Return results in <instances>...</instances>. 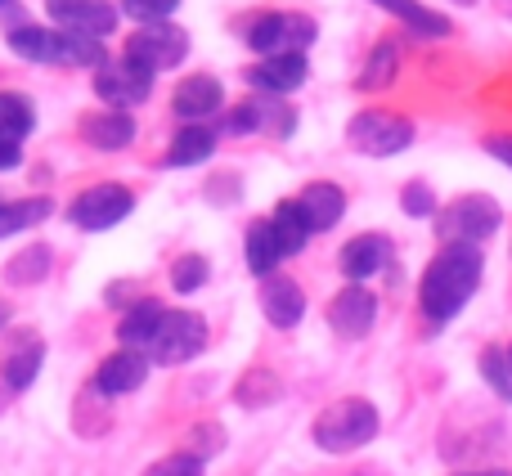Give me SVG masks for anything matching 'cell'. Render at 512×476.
<instances>
[{
  "label": "cell",
  "instance_id": "obj_27",
  "mask_svg": "<svg viewBox=\"0 0 512 476\" xmlns=\"http://www.w3.org/2000/svg\"><path fill=\"white\" fill-rule=\"evenodd\" d=\"M54 212L50 198H14V203H0V238H14L32 225H41Z\"/></svg>",
  "mask_w": 512,
  "mask_h": 476
},
{
  "label": "cell",
  "instance_id": "obj_20",
  "mask_svg": "<svg viewBox=\"0 0 512 476\" xmlns=\"http://www.w3.org/2000/svg\"><path fill=\"white\" fill-rule=\"evenodd\" d=\"M216 140H221V135H216L212 126L185 122L176 131V140H171V149H167V167H198V162H207L216 153Z\"/></svg>",
  "mask_w": 512,
  "mask_h": 476
},
{
  "label": "cell",
  "instance_id": "obj_42",
  "mask_svg": "<svg viewBox=\"0 0 512 476\" xmlns=\"http://www.w3.org/2000/svg\"><path fill=\"white\" fill-rule=\"evenodd\" d=\"M0 5H9V0H0Z\"/></svg>",
  "mask_w": 512,
  "mask_h": 476
},
{
  "label": "cell",
  "instance_id": "obj_28",
  "mask_svg": "<svg viewBox=\"0 0 512 476\" xmlns=\"http://www.w3.org/2000/svg\"><path fill=\"white\" fill-rule=\"evenodd\" d=\"M396 72H400V50L391 41H378L355 86H360V90H387L391 81H396Z\"/></svg>",
  "mask_w": 512,
  "mask_h": 476
},
{
  "label": "cell",
  "instance_id": "obj_4",
  "mask_svg": "<svg viewBox=\"0 0 512 476\" xmlns=\"http://www.w3.org/2000/svg\"><path fill=\"white\" fill-rule=\"evenodd\" d=\"M346 140H351L355 153L364 158H396L414 144V122L400 113H382V108H369V113H355L351 126H346Z\"/></svg>",
  "mask_w": 512,
  "mask_h": 476
},
{
  "label": "cell",
  "instance_id": "obj_22",
  "mask_svg": "<svg viewBox=\"0 0 512 476\" xmlns=\"http://www.w3.org/2000/svg\"><path fill=\"white\" fill-rule=\"evenodd\" d=\"M9 50L27 63H54V68H59V27L18 23L14 32H9Z\"/></svg>",
  "mask_w": 512,
  "mask_h": 476
},
{
  "label": "cell",
  "instance_id": "obj_37",
  "mask_svg": "<svg viewBox=\"0 0 512 476\" xmlns=\"http://www.w3.org/2000/svg\"><path fill=\"white\" fill-rule=\"evenodd\" d=\"M23 162V144H0V171H14Z\"/></svg>",
  "mask_w": 512,
  "mask_h": 476
},
{
  "label": "cell",
  "instance_id": "obj_25",
  "mask_svg": "<svg viewBox=\"0 0 512 476\" xmlns=\"http://www.w3.org/2000/svg\"><path fill=\"white\" fill-rule=\"evenodd\" d=\"M36 126V108L18 90H0V144H23Z\"/></svg>",
  "mask_w": 512,
  "mask_h": 476
},
{
  "label": "cell",
  "instance_id": "obj_39",
  "mask_svg": "<svg viewBox=\"0 0 512 476\" xmlns=\"http://www.w3.org/2000/svg\"><path fill=\"white\" fill-rule=\"evenodd\" d=\"M459 476H512V472H459Z\"/></svg>",
  "mask_w": 512,
  "mask_h": 476
},
{
  "label": "cell",
  "instance_id": "obj_11",
  "mask_svg": "<svg viewBox=\"0 0 512 476\" xmlns=\"http://www.w3.org/2000/svg\"><path fill=\"white\" fill-rule=\"evenodd\" d=\"M373 319H378V297H373L364 283H346L342 292H337L333 301H328V328H333L337 337H364L373 328Z\"/></svg>",
  "mask_w": 512,
  "mask_h": 476
},
{
  "label": "cell",
  "instance_id": "obj_16",
  "mask_svg": "<svg viewBox=\"0 0 512 476\" xmlns=\"http://www.w3.org/2000/svg\"><path fill=\"white\" fill-rule=\"evenodd\" d=\"M261 315L270 319L274 328H297L301 315H306V292L301 283H292L288 274H270L261 283Z\"/></svg>",
  "mask_w": 512,
  "mask_h": 476
},
{
  "label": "cell",
  "instance_id": "obj_32",
  "mask_svg": "<svg viewBox=\"0 0 512 476\" xmlns=\"http://www.w3.org/2000/svg\"><path fill=\"white\" fill-rule=\"evenodd\" d=\"M481 369H486V382L495 387V396L512 400V382H508V351H504V346H486V351H481Z\"/></svg>",
  "mask_w": 512,
  "mask_h": 476
},
{
  "label": "cell",
  "instance_id": "obj_21",
  "mask_svg": "<svg viewBox=\"0 0 512 476\" xmlns=\"http://www.w3.org/2000/svg\"><path fill=\"white\" fill-rule=\"evenodd\" d=\"M243 256H248V270L261 274V279H270V274L279 270V261H288V256H283V247H279V234H274V225H270V216L248 225V238H243Z\"/></svg>",
  "mask_w": 512,
  "mask_h": 476
},
{
  "label": "cell",
  "instance_id": "obj_13",
  "mask_svg": "<svg viewBox=\"0 0 512 476\" xmlns=\"http://www.w3.org/2000/svg\"><path fill=\"white\" fill-rule=\"evenodd\" d=\"M171 108H176L180 122H207V117H216L225 108V86L216 77H207V72L185 77L176 86V95H171Z\"/></svg>",
  "mask_w": 512,
  "mask_h": 476
},
{
  "label": "cell",
  "instance_id": "obj_29",
  "mask_svg": "<svg viewBox=\"0 0 512 476\" xmlns=\"http://www.w3.org/2000/svg\"><path fill=\"white\" fill-rule=\"evenodd\" d=\"M45 270H50V247L36 243V247L18 252L14 261L5 265V279H9V283H18V288H27V283H41V279H45Z\"/></svg>",
  "mask_w": 512,
  "mask_h": 476
},
{
  "label": "cell",
  "instance_id": "obj_10",
  "mask_svg": "<svg viewBox=\"0 0 512 476\" xmlns=\"http://www.w3.org/2000/svg\"><path fill=\"white\" fill-rule=\"evenodd\" d=\"M45 14L54 18V27H68V32L104 41V36L117 32L122 9H117L113 0H45Z\"/></svg>",
  "mask_w": 512,
  "mask_h": 476
},
{
  "label": "cell",
  "instance_id": "obj_31",
  "mask_svg": "<svg viewBox=\"0 0 512 476\" xmlns=\"http://www.w3.org/2000/svg\"><path fill=\"white\" fill-rule=\"evenodd\" d=\"M203 283H207V261L198 252L180 256V261L171 265V288H176V292H198Z\"/></svg>",
  "mask_w": 512,
  "mask_h": 476
},
{
  "label": "cell",
  "instance_id": "obj_36",
  "mask_svg": "<svg viewBox=\"0 0 512 476\" xmlns=\"http://www.w3.org/2000/svg\"><path fill=\"white\" fill-rule=\"evenodd\" d=\"M486 153L512 171V135H486Z\"/></svg>",
  "mask_w": 512,
  "mask_h": 476
},
{
  "label": "cell",
  "instance_id": "obj_38",
  "mask_svg": "<svg viewBox=\"0 0 512 476\" xmlns=\"http://www.w3.org/2000/svg\"><path fill=\"white\" fill-rule=\"evenodd\" d=\"M5 324H9V306L0 301V333H5Z\"/></svg>",
  "mask_w": 512,
  "mask_h": 476
},
{
  "label": "cell",
  "instance_id": "obj_41",
  "mask_svg": "<svg viewBox=\"0 0 512 476\" xmlns=\"http://www.w3.org/2000/svg\"><path fill=\"white\" fill-rule=\"evenodd\" d=\"M454 5H477V0H454Z\"/></svg>",
  "mask_w": 512,
  "mask_h": 476
},
{
  "label": "cell",
  "instance_id": "obj_17",
  "mask_svg": "<svg viewBox=\"0 0 512 476\" xmlns=\"http://www.w3.org/2000/svg\"><path fill=\"white\" fill-rule=\"evenodd\" d=\"M81 140L99 153H122L135 140V117L122 108H104V113H86L81 117Z\"/></svg>",
  "mask_w": 512,
  "mask_h": 476
},
{
  "label": "cell",
  "instance_id": "obj_3",
  "mask_svg": "<svg viewBox=\"0 0 512 476\" xmlns=\"http://www.w3.org/2000/svg\"><path fill=\"white\" fill-rule=\"evenodd\" d=\"M499 225H504V212L490 194H463L436 212V238L445 247H481Z\"/></svg>",
  "mask_w": 512,
  "mask_h": 476
},
{
  "label": "cell",
  "instance_id": "obj_8",
  "mask_svg": "<svg viewBox=\"0 0 512 476\" xmlns=\"http://www.w3.org/2000/svg\"><path fill=\"white\" fill-rule=\"evenodd\" d=\"M135 212V194L126 185H90L86 194L72 198L68 221L86 234H104L113 225H122Z\"/></svg>",
  "mask_w": 512,
  "mask_h": 476
},
{
  "label": "cell",
  "instance_id": "obj_24",
  "mask_svg": "<svg viewBox=\"0 0 512 476\" xmlns=\"http://www.w3.org/2000/svg\"><path fill=\"white\" fill-rule=\"evenodd\" d=\"M162 315H167V306H162V301H153V297L135 301V306L122 315V324H117V337H122V346H135V351H144V346L153 342V333H158Z\"/></svg>",
  "mask_w": 512,
  "mask_h": 476
},
{
  "label": "cell",
  "instance_id": "obj_1",
  "mask_svg": "<svg viewBox=\"0 0 512 476\" xmlns=\"http://www.w3.org/2000/svg\"><path fill=\"white\" fill-rule=\"evenodd\" d=\"M481 247H445L432 256V265L423 270L418 283V301H423V315L432 324H450L463 306L472 301V292L481 288Z\"/></svg>",
  "mask_w": 512,
  "mask_h": 476
},
{
  "label": "cell",
  "instance_id": "obj_9",
  "mask_svg": "<svg viewBox=\"0 0 512 476\" xmlns=\"http://www.w3.org/2000/svg\"><path fill=\"white\" fill-rule=\"evenodd\" d=\"M95 95L104 99L108 108H122V113H131L135 104H144V99L153 95V72L140 68L135 59H104L95 68Z\"/></svg>",
  "mask_w": 512,
  "mask_h": 476
},
{
  "label": "cell",
  "instance_id": "obj_34",
  "mask_svg": "<svg viewBox=\"0 0 512 476\" xmlns=\"http://www.w3.org/2000/svg\"><path fill=\"white\" fill-rule=\"evenodd\" d=\"M225 135H252V131H261V113H256V95L252 99H243V104H234L230 113H225V126H221Z\"/></svg>",
  "mask_w": 512,
  "mask_h": 476
},
{
  "label": "cell",
  "instance_id": "obj_30",
  "mask_svg": "<svg viewBox=\"0 0 512 476\" xmlns=\"http://www.w3.org/2000/svg\"><path fill=\"white\" fill-rule=\"evenodd\" d=\"M117 9L144 27V23H171V14L180 9V0H117Z\"/></svg>",
  "mask_w": 512,
  "mask_h": 476
},
{
  "label": "cell",
  "instance_id": "obj_6",
  "mask_svg": "<svg viewBox=\"0 0 512 476\" xmlns=\"http://www.w3.org/2000/svg\"><path fill=\"white\" fill-rule=\"evenodd\" d=\"M319 27L315 18L306 14H288V9H274V14H261L256 23L248 27V45L256 54H306L315 45Z\"/></svg>",
  "mask_w": 512,
  "mask_h": 476
},
{
  "label": "cell",
  "instance_id": "obj_18",
  "mask_svg": "<svg viewBox=\"0 0 512 476\" xmlns=\"http://www.w3.org/2000/svg\"><path fill=\"white\" fill-rule=\"evenodd\" d=\"M297 207H301V216H306L310 234H324V230H333V225L346 216V194H342V185L315 180V185H306L297 194Z\"/></svg>",
  "mask_w": 512,
  "mask_h": 476
},
{
  "label": "cell",
  "instance_id": "obj_15",
  "mask_svg": "<svg viewBox=\"0 0 512 476\" xmlns=\"http://www.w3.org/2000/svg\"><path fill=\"white\" fill-rule=\"evenodd\" d=\"M144 378H149V355L135 351V346H122V351H113L95 369V387L104 391V396H126V391L144 387Z\"/></svg>",
  "mask_w": 512,
  "mask_h": 476
},
{
  "label": "cell",
  "instance_id": "obj_40",
  "mask_svg": "<svg viewBox=\"0 0 512 476\" xmlns=\"http://www.w3.org/2000/svg\"><path fill=\"white\" fill-rule=\"evenodd\" d=\"M508 382H512V346H508Z\"/></svg>",
  "mask_w": 512,
  "mask_h": 476
},
{
  "label": "cell",
  "instance_id": "obj_26",
  "mask_svg": "<svg viewBox=\"0 0 512 476\" xmlns=\"http://www.w3.org/2000/svg\"><path fill=\"white\" fill-rule=\"evenodd\" d=\"M270 225H274V234H279L283 256H297L301 247L310 243V225H306V216H301L297 198H283V203L270 212Z\"/></svg>",
  "mask_w": 512,
  "mask_h": 476
},
{
  "label": "cell",
  "instance_id": "obj_7",
  "mask_svg": "<svg viewBox=\"0 0 512 476\" xmlns=\"http://www.w3.org/2000/svg\"><path fill=\"white\" fill-rule=\"evenodd\" d=\"M122 54L158 77V72H171V68H180V63H185L189 32H185V27H176V23H144L140 32L126 36V50Z\"/></svg>",
  "mask_w": 512,
  "mask_h": 476
},
{
  "label": "cell",
  "instance_id": "obj_5",
  "mask_svg": "<svg viewBox=\"0 0 512 476\" xmlns=\"http://www.w3.org/2000/svg\"><path fill=\"white\" fill-rule=\"evenodd\" d=\"M203 346H207V319L198 310H167L153 342L144 346V355L153 364H185L194 355H203Z\"/></svg>",
  "mask_w": 512,
  "mask_h": 476
},
{
  "label": "cell",
  "instance_id": "obj_19",
  "mask_svg": "<svg viewBox=\"0 0 512 476\" xmlns=\"http://www.w3.org/2000/svg\"><path fill=\"white\" fill-rule=\"evenodd\" d=\"M41 364H45V342L36 333H23L0 360V378H5L9 391H27L32 378L41 373Z\"/></svg>",
  "mask_w": 512,
  "mask_h": 476
},
{
  "label": "cell",
  "instance_id": "obj_14",
  "mask_svg": "<svg viewBox=\"0 0 512 476\" xmlns=\"http://www.w3.org/2000/svg\"><path fill=\"white\" fill-rule=\"evenodd\" d=\"M337 265H342V274L351 283H369L373 274H382L391 265V238L387 234H355L351 243L342 247Z\"/></svg>",
  "mask_w": 512,
  "mask_h": 476
},
{
  "label": "cell",
  "instance_id": "obj_2",
  "mask_svg": "<svg viewBox=\"0 0 512 476\" xmlns=\"http://www.w3.org/2000/svg\"><path fill=\"white\" fill-rule=\"evenodd\" d=\"M378 427H382L378 409H373L369 400L346 396V400H333V405L315 418L310 436H315V445L324 454H351V450H360V445H369L373 436H378Z\"/></svg>",
  "mask_w": 512,
  "mask_h": 476
},
{
  "label": "cell",
  "instance_id": "obj_23",
  "mask_svg": "<svg viewBox=\"0 0 512 476\" xmlns=\"http://www.w3.org/2000/svg\"><path fill=\"white\" fill-rule=\"evenodd\" d=\"M378 9H387V14H396L400 23L409 27L414 36H427V41H436V36H450L454 27H450V18L445 14H436V9H427V5H418V0H373Z\"/></svg>",
  "mask_w": 512,
  "mask_h": 476
},
{
  "label": "cell",
  "instance_id": "obj_33",
  "mask_svg": "<svg viewBox=\"0 0 512 476\" xmlns=\"http://www.w3.org/2000/svg\"><path fill=\"white\" fill-rule=\"evenodd\" d=\"M400 207H405V216H414V221H427V216H436V194L423 180H409V185L400 189Z\"/></svg>",
  "mask_w": 512,
  "mask_h": 476
},
{
  "label": "cell",
  "instance_id": "obj_35",
  "mask_svg": "<svg viewBox=\"0 0 512 476\" xmlns=\"http://www.w3.org/2000/svg\"><path fill=\"white\" fill-rule=\"evenodd\" d=\"M144 476H203V459H198V454H189V450H180V454L158 459Z\"/></svg>",
  "mask_w": 512,
  "mask_h": 476
},
{
  "label": "cell",
  "instance_id": "obj_12",
  "mask_svg": "<svg viewBox=\"0 0 512 476\" xmlns=\"http://www.w3.org/2000/svg\"><path fill=\"white\" fill-rule=\"evenodd\" d=\"M306 77H310L306 54H265L248 68V86L256 95H279V99L306 86Z\"/></svg>",
  "mask_w": 512,
  "mask_h": 476
}]
</instances>
